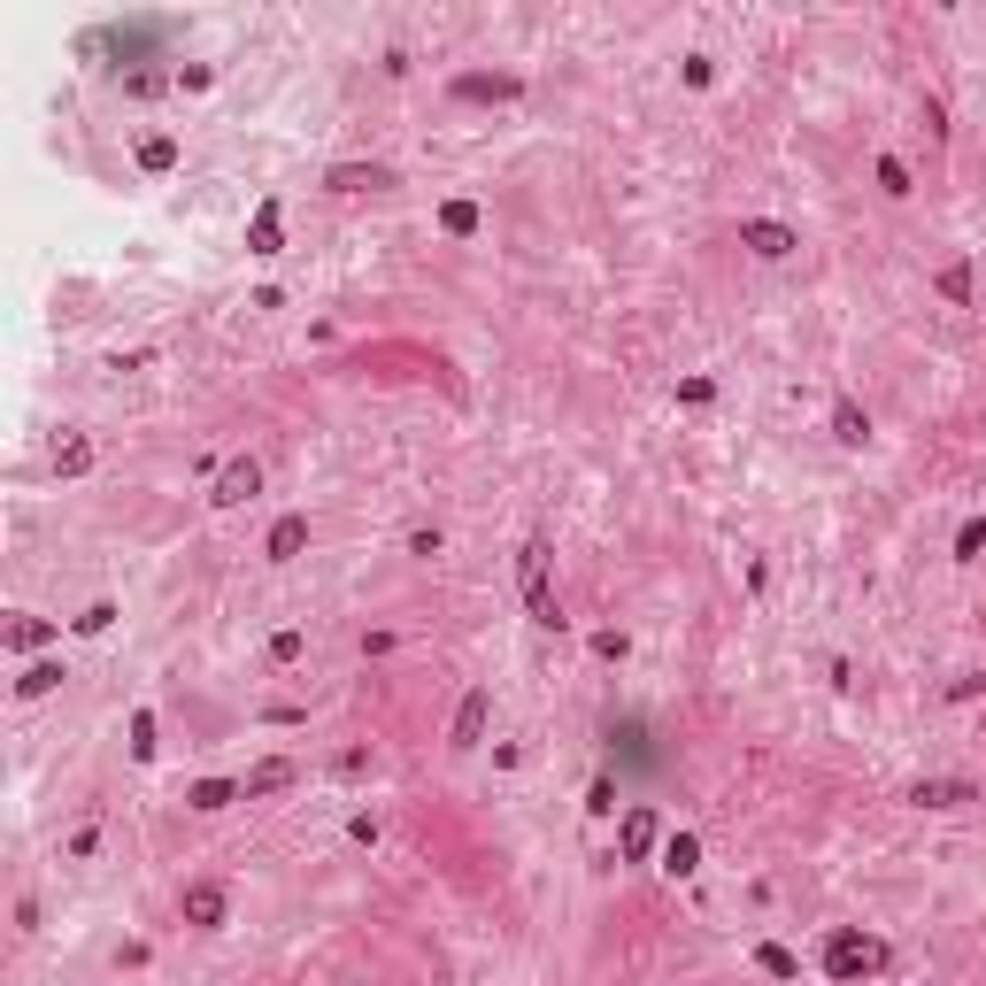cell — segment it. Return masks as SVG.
Here are the masks:
<instances>
[{
    "instance_id": "obj_28",
    "label": "cell",
    "mask_w": 986,
    "mask_h": 986,
    "mask_svg": "<svg viewBox=\"0 0 986 986\" xmlns=\"http://www.w3.org/2000/svg\"><path fill=\"white\" fill-rule=\"evenodd\" d=\"M124 93H132V101H154V93H162V70H124Z\"/></svg>"
},
{
    "instance_id": "obj_34",
    "label": "cell",
    "mask_w": 986,
    "mask_h": 986,
    "mask_svg": "<svg viewBox=\"0 0 986 986\" xmlns=\"http://www.w3.org/2000/svg\"><path fill=\"white\" fill-rule=\"evenodd\" d=\"M918 116H925V132H933V139H948V109H940L933 93H925V109H918Z\"/></svg>"
},
{
    "instance_id": "obj_30",
    "label": "cell",
    "mask_w": 986,
    "mask_h": 986,
    "mask_svg": "<svg viewBox=\"0 0 986 986\" xmlns=\"http://www.w3.org/2000/svg\"><path fill=\"white\" fill-rule=\"evenodd\" d=\"M978 694H986V671H956L948 678V701H978Z\"/></svg>"
},
{
    "instance_id": "obj_12",
    "label": "cell",
    "mask_w": 986,
    "mask_h": 986,
    "mask_svg": "<svg viewBox=\"0 0 986 986\" xmlns=\"http://www.w3.org/2000/svg\"><path fill=\"white\" fill-rule=\"evenodd\" d=\"M232 801H247V794H239V778H194V786H186V810H201V817L232 810Z\"/></svg>"
},
{
    "instance_id": "obj_11",
    "label": "cell",
    "mask_w": 986,
    "mask_h": 986,
    "mask_svg": "<svg viewBox=\"0 0 986 986\" xmlns=\"http://www.w3.org/2000/svg\"><path fill=\"white\" fill-rule=\"evenodd\" d=\"M278 247H286V209H278V201H262L254 224H247V254H278Z\"/></svg>"
},
{
    "instance_id": "obj_6",
    "label": "cell",
    "mask_w": 986,
    "mask_h": 986,
    "mask_svg": "<svg viewBox=\"0 0 986 986\" xmlns=\"http://www.w3.org/2000/svg\"><path fill=\"white\" fill-rule=\"evenodd\" d=\"M740 247H748L756 262H786V254L801 247V232L778 224V216H748V224H740Z\"/></svg>"
},
{
    "instance_id": "obj_32",
    "label": "cell",
    "mask_w": 986,
    "mask_h": 986,
    "mask_svg": "<svg viewBox=\"0 0 986 986\" xmlns=\"http://www.w3.org/2000/svg\"><path fill=\"white\" fill-rule=\"evenodd\" d=\"M594 817H616V778H594V801H586Z\"/></svg>"
},
{
    "instance_id": "obj_29",
    "label": "cell",
    "mask_w": 986,
    "mask_h": 986,
    "mask_svg": "<svg viewBox=\"0 0 986 986\" xmlns=\"http://www.w3.org/2000/svg\"><path fill=\"white\" fill-rule=\"evenodd\" d=\"M132 756H139V763H154V716H147V709L132 716Z\"/></svg>"
},
{
    "instance_id": "obj_16",
    "label": "cell",
    "mask_w": 986,
    "mask_h": 986,
    "mask_svg": "<svg viewBox=\"0 0 986 986\" xmlns=\"http://www.w3.org/2000/svg\"><path fill=\"white\" fill-rule=\"evenodd\" d=\"M663 871H671V878H694V871H701V840H694V833H663Z\"/></svg>"
},
{
    "instance_id": "obj_20",
    "label": "cell",
    "mask_w": 986,
    "mask_h": 986,
    "mask_svg": "<svg viewBox=\"0 0 986 986\" xmlns=\"http://www.w3.org/2000/svg\"><path fill=\"white\" fill-rule=\"evenodd\" d=\"M878 194H886V201H910V194H918L910 170H902V154H878Z\"/></svg>"
},
{
    "instance_id": "obj_23",
    "label": "cell",
    "mask_w": 986,
    "mask_h": 986,
    "mask_svg": "<svg viewBox=\"0 0 986 986\" xmlns=\"http://www.w3.org/2000/svg\"><path fill=\"white\" fill-rule=\"evenodd\" d=\"M933 286H940V294H948L956 309H971V262H948V271H940Z\"/></svg>"
},
{
    "instance_id": "obj_2",
    "label": "cell",
    "mask_w": 986,
    "mask_h": 986,
    "mask_svg": "<svg viewBox=\"0 0 986 986\" xmlns=\"http://www.w3.org/2000/svg\"><path fill=\"white\" fill-rule=\"evenodd\" d=\"M516 586H524V601H532V624L540 633H563V601H556V586H548V540H524V556H516Z\"/></svg>"
},
{
    "instance_id": "obj_14",
    "label": "cell",
    "mask_w": 986,
    "mask_h": 986,
    "mask_svg": "<svg viewBox=\"0 0 986 986\" xmlns=\"http://www.w3.org/2000/svg\"><path fill=\"white\" fill-rule=\"evenodd\" d=\"M301 548H309V516H278L271 540H262V556H271V563H294Z\"/></svg>"
},
{
    "instance_id": "obj_25",
    "label": "cell",
    "mask_w": 986,
    "mask_h": 986,
    "mask_svg": "<svg viewBox=\"0 0 986 986\" xmlns=\"http://www.w3.org/2000/svg\"><path fill=\"white\" fill-rule=\"evenodd\" d=\"M986 556V516H971L963 532H956V563H978Z\"/></svg>"
},
{
    "instance_id": "obj_24",
    "label": "cell",
    "mask_w": 986,
    "mask_h": 986,
    "mask_svg": "<svg viewBox=\"0 0 986 986\" xmlns=\"http://www.w3.org/2000/svg\"><path fill=\"white\" fill-rule=\"evenodd\" d=\"M439 232H455V239H471V232H478V209H471V201H447V209H439Z\"/></svg>"
},
{
    "instance_id": "obj_17",
    "label": "cell",
    "mask_w": 986,
    "mask_h": 986,
    "mask_svg": "<svg viewBox=\"0 0 986 986\" xmlns=\"http://www.w3.org/2000/svg\"><path fill=\"white\" fill-rule=\"evenodd\" d=\"M139 170H147V177H170V170H177V139H170V132H147V139H139Z\"/></svg>"
},
{
    "instance_id": "obj_31",
    "label": "cell",
    "mask_w": 986,
    "mask_h": 986,
    "mask_svg": "<svg viewBox=\"0 0 986 986\" xmlns=\"http://www.w3.org/2000/svg\"><path fill=\"white\" fill-rule=\"evenodd\" d=\"M301 648H309L301 633H271V663H301Z\"/></svg>"
},
{
    "instance_id": "obj_22",
    "label": "cell",
    "mask_w": 986,
    "mask_h": 986,
    "mask_svg": "<svg viewBox=\"0 0 986 986\" xmlns=\"http://www.w3.org/2000/svg\"><path fill=\"white\" fill-rule=\"evenodd\" d=\"M756 963H763L771 978H801V956H794V948H778V940H763V948H756Z\"/></svg>"
},
{
    "instance_id": "obj_18",
    "label": "cell",
    "mask_w": 986,
    "mask_h": 986,
    "mask_svg": "<svg viewBox=\"0 0 986 986\" xmlns=\"http://www.w3.org/2000/svg\"><path fill=\"white\" fill-rule=\"evenodd\" d=\"M833 439H840V447H863V439H871V416H863L848 394L833 401Z\"/></svg>"
},
{
    "instance_id": "obj_10",
    "label": "cell",
    "mask_w": 986,
    "mask_h": 986,
    "mask_svg": "<svg viewBox=\"0 0 986 986\" xmlns=\"http://www.w3.org/2000/svg\"><path fill=\"white\" fill-rule=\"evenodd\" d=\"M902 801H918V810H956V801H978V786L971 778H918Z\"/></svg>"
},
{
    "instance_id": "obj_1",
    "label": "cell",
    "mask_w": 986,
    "mask_h": 986,
    "mask_svg": "<svg viewBox=\"0 0 986 986\" xmlns=\"http://www.w3.org/2000/svg\"><path fill=\"white\" fill-rule=\"evenodd\" d=\"M871 971H886V940H871V933H856V925H833V933H825V978L856 986V978H871Z\"/></svg>"
},
{
    "instance_id": "obj_13",
    "label": "cell",
    "mask_w": 986,
    "mask_h": 986,
    "mask_svg": "<svg viewBox=\"0 0 986 986\" xmlns=\"http://www.w3.org/2000/svg\"><path fill=\"white\" fill-rule=\"evenodd\" d=\"M294 778H301V771H294L286 756H271V763H254V771L239 778V794H247V801H262V794H286Z\"/></svg>"
},
{
    "instance_id": "obj_8",
    "label": "cell",
    "mask_w": 986,
    "mask_h": 986,
    "mask_svg": "<svg viewBox=\"0 0 986 986\" xmlns=\"http://www.w3.org/2000/svg\"><path fill=\"white\" fill-rule=\"evenodd\" d=\"M447 93H455V101H516L524 77H516V70H463Z\"/></svg>"
},
{
    "instance_id": "obj_3",
    "label": "cell",
    "mask_w": 986,
    "mask_h": 986,
    "mask_svg": "<svg viewBox=\"0 0 986 986\" xmlns=\"http://www.w3.org/2000/svg\"><path fill=\"white\" fill-rule=\"evenodd\" d=\"M177 918H186L194 933H216V925L232 918V894H224L216 878H194L186 894H177Z\"/></svg>"
},
{
    "instance_id": "obj_26",
    "label": "cell",
    "mask_w": 986,
    "mask_h": 986,
    "mask_svg": "<svg viewBox=\"0 0 986 986\" xmlns=\"http://www.w3.org/2000/svg\"><path fill=\"white\" fill-rule=\"evenodd\" d=\"M70 624H77V633H85V640H93V633H109V624H116V601H93V609H77Z\"/></svg>"
},
{
    "instance_id": "obj_35",
    "label": "cell",
    "mask_w": 986,
    "mask_h": 986,
    "mask_svg": "<svg viewBox=\"0 0 986 986\" xmlns=\"http://www.w3.org/2000/svg\"><path fill=\"white\" fill-rule=\"evenodd\" d=\"M594 656L601 663H624V633H594Z\"/></svg>"
},
{
    "instance_id": "obj_15",
    "label": "cell",
    "mask_w": 986,
    "mask_h": 986,
    "mask_svg": "<svg viewBox=\"0 0 986 986\" xmlns=\"http://www.w3.org/2000/svg\"><path fill=\"white\" fill-rule=\"evenodd\" d=\"M85 471H93V439H85V432L54 439V478H85Z\"/></svg>"
},
{
    "instance_id": "obj_7",
    "label": "cell",
    "mask_w": 986,
    "mask_h": 986,
    "mask_svg": "<svg viewBox=\"0 0 986 986\" xmlns=\"http://www.w3.org/2000/svg\"><path fill=\"white\" fill-rule=\"evenodd\" d=\"M254 494H262V463H254V455H232V463L216 471V494H209V501H216V509H247Z\"/></svg>"
},
{
    "instance_id": "obj_19",
    "label": "cell",
    "mask_w": 986,
    "mask_h": 986,
    "mask_svg": "<svg viewBox=\"0 0 986 986\" xmlns=\"http://www.w3.org/2000/svg\"><path fill=\"white\" fill-rule=\"evenodd\" d=\"M47 640H54L47 616H16V624H9V656H32V648H47Z\"/></svg>"
},
{
    "instance_id": "obj_27",
    "label": "cell",
    "mask_w": 986,
    "mask_h": 986,
    "mask_svg": "<svg viewBox=\"0 0 986 986\" xmlns=\"http://www.w3.org/2000/svg\"><path fill=\"white\" fill-rule=\"evenodd\" d=\"M93 848H101V825H93V817H85V825L70 833V863H93Z\"/></svg>"
},
{
    "instance_id": "obj_33",
    "label": "cell",
    "mask_w": 986,
    "mask_h": 986,
    "mask_svg": "<svg viewBox=\"0 0 986 986\" xmlns=\"http://www.w3.org/2000/svg\"><path fill=\"white\" fill-rule=\"evenodd\" d=\"M686 85H716V62L709 54H686Z\"/></svg>"
},
{
    "instance_id": "obj_5",
    "label": "cell",
    "mask_w": 986,
    "mask_h": 986,
    "mask_svg": "<svg viewBox=\"0 0 986 986\" xmlns=\"http://www.w3.org/2000/svg\"><path fill=\"white\" fill-rule=\"evenodd\" d=\"M656 848H663V817L648 810V801H640V810H624V825H616V856H624V863H648Z\"/></svg>"
},
{
    "instance_id": "obj_4",
    "label": "cell",
    "mask_w": 986,
    "mask_h": 986,
    "mask_svg": "<svg viewBox=\"0 0 986 986\" xmlns=\"http://www.w3.org/2000/svg\"><path fill=\"white\" fill-rule=\"evenodd\" d=\"M486 716H494V686H471V694L455 701V725H447V748H455V756H471V748L486 740Z\"/></svg>"
},
{
    "instance_id": "obj_9",
    "label": "cell",
    "mask_w": 986,
    "mask_h": 986,
    "mask_svg": "<svg viewBox=\"0 0 986 986\" xmlns=\"http://www.w3.org/2000/svg\"><path fill=\"white\" fill-rule=\"evenodd\" d=\"M386 186H394L386 162H332L324 170V194H386Z\"/></svg>"
},
{
    "instance_id": "obj_21",
    "label": "cell",
    "mask_w": 986,
    "mask_h": 986,
    "mask_svg": "<svg viewBox=\"0 0 986 986\" xmlns=\"http://www.w3.org/2000/svg\"><path fill=\"white\" fill-rule=\"evenodd\" d=\"M54 686H62V663H24V678H16L24 701H39V694H54Z\"/></svg>"
}]
</instances>
